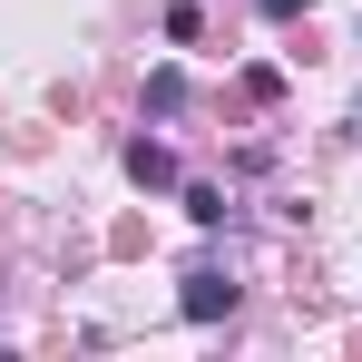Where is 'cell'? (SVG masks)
Wrapping results in <instances>:
<instances>
[{"mask_svg":"<svg viewBox=\"0 0 362 362\" xmlns=\"http://www.w3.org/2000/svg\"><path fill=\"white\" fill-rule=\"evenodd\" d=\"M177 313H186V323H226V313H235V284H226L216 264H196L186 294H177Z\"/></svg>","mask_w":362,"mask_h":362,"instance_id":"1","label":"cell"},{"mask_svg":"<svg viewBox=\"0 0 362 362\" xmlns=\"http://www.w3.org/2000/svg\"><path fill=\"white\" fill-rule=\"evenodd\" d=\"M127 177L137 186H177V157H167L157 137H137V147H127Z\"/></svg>","mask_w":362,"mask_h":362,"instance_id":"2","label":"cell"},{"mask_svg":"<svg viewBox=\"0 0 362 362\" xmlns=\"http://www.w3.org/2000/svg\"><path fill=\"white\" fill-rule=\"evenodd\" d=\"M186 108V69H147V118H177Z\"/></svg>","mask_w":362,"mask_h":362,"instance_id":"3","label":"cell"},{"mask_svg":"<svg viewBox=\"0 0 362 362\" xmlns=\"http://www.w3.org/2000/svg\"><path fill=\"white\" fill-rule=\"evenodd\" d=\"M255 10H264V20H294V10H303V0H255Z\"/></svg>","mask_w":362,"mask_h":362,"instance_id":"4","label":"cell"}]
</instances>
